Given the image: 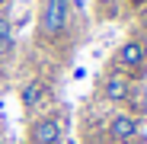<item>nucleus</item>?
<instances>
[{
  "mask_svg": "<svg viewBox=\"0 0 147 144\" xmlns=\"http://www.w3.org/2000/svg\"><path fill=\"white\" fill-rule=\"evenodd\" d=\"M115 64H118L121 70H128L131 77H141L144 70H147V45H144V42H138V39H128L125 45L118 48Z\"/></svg>",
  "mask_w": 147,
  "mask_h": 144,
  "instance_id": "7ed1b4c3",
  "label": "nucleus"
},
{
  "mask_svg": "<svg viewBox=\"0 0 147 144\" xmlns=\"http://www.w3.org/2000/svg\"><path fill=\"white\" fill-rule=\"evenodd\" d=\"M128 80H125V74H109L106 77V83H102V96L109 103H121V99H128Z\"/></svg>",
  "mask_w": 147,
  "mask_h": 144,
  "instance_id": "423d86ee",
  "label": "nucleus"
},
{
  "mask_svg": "<svg viewBox=\"0 0 147 144\" xmlns=\"http://www.w3.org/2000/svg\"><path fill=\"white\" fill-rule=\"evenodd\" d=\"M45 96H48V90H45L42 80H29L26 87L19 90V99H22V109H26V112H35L45 103Z\"/></svg>",
  "mask_w": 147,
  "mask_h": 144,
  "instance_id": "39448f33",
  "label": "nucleus"
},
{
  "mask_svg": "<svg viewBox=\"0 0 147 144\" xmlns=\"http://www.w3.org/2000/svg\"><path fill=\"white\" fill-rule=\"evenodd\" d=\"M38 29L45 39H61L70 29V0H42Z\"/></svg>",
  "mask_w": 147,
  "mask_h": 144,
  "instance_id": "f257e3e1",
  "label": "nucleus"
},
{
  "mask_svg": "<svg viewBox=\"0 0 147 144\" xmlns=\"http://www.w3.org/2000/svg\"><path fill=\"white\" fill-rule=\"evenodd\" d=\"M138 131H141L138 118L128 115V112H115V115L109 118V138H112L115 144H128V141H134Z\"/></svg>",
  "mask_w": 147,
  "mask_h": 144,
  "instance_id": "20e7f679",
  "label": "nucleus"
},
{
  "mask_svg": "<svg viewBox=\"0 0 147 144\" xmlns=\"http://www.w3.org/2000/svg\"><path fill=\"white\" fill-rule=\"evenodd\" d=\"M32 144H61L64 141V118L61 115H38L29 122Z\"/></svg>",
  "mask_w": 147,
  "mask_h": 144,
  "instance_id": "f03ea898",
  "label": "nucleus"
},
{
  "mask_svg": "<svg viewBox=\"0 0 147 144\" xmlns=\"http://www.w3.org/2000/svg\"><path fill=\"white\" fill-rule=\"evenodd\" d=\"M0 45H13V22L3 13H0Z\"/></svg>",
  "mask_w": 147,
  "mask_h": 144,
  "instance_id": "0eeeda50",
  "label": "nucleus"
},
{
  "mask_svg": "<svg viewBox=\"0 0 147 144\" xmlns=\"http://www.w3.org/2000/svg\"><path fill=\"white\" fill-rule=\"evenodd\" d=\"M0 144H7V138H3V131H0Z\"/></svg>",
  "mask_w": 147,
  "mask_h": 144,
  "instance_id": "1a4fd4ad",
  "label": "nucleus"
},
{
  "mask_svg": "<svg viewBox=\"0 0 147 144\" xmlns=\"http://www.w3.org/2000/svg\"><path fill=\"white\" fill-rule=\"evenodd\" d=\"M7 3H10V0H0V10H3V7H7Z\"/></svg>",
  "mask_w": 147,
  "mask_h": 144,
  "instance_id": "6e6552de",
  "label": "nucleus"
}]
</instances>
